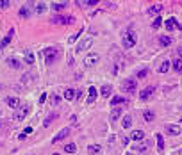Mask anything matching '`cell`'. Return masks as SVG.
<instances>
[{"label":"cell","instance_id":"1","mask_svg":"<svg viewBox=\"0 0 182 155\" xmlns=\"http://www.w3.org/2000/svg\"><path fill=\"white\" fill-rule=\"evenodd\" d=\"M121 43H123L125 48H132V46L136 45V32H132V30L125 32V36H123V39H121Z\"/></svg>","mask_w":182,"mask_h":155},{"label":"cell","instance_id":"2","mask_svg":"<svg viewBox=\"0 0 182 155\" xmlns=\"http://www.w3.org/2000/svg\"><path fill=\"white\" fill-rule=\"evenodd\" d=\"M61 55V52H59V48H46L45 50V59H46V63H54L57 57Z\"/></svg>","mask_w":182,"mask_h":155},{"label":"cell","instance_id":"3","mask_svg":"<svg viewBox=\"0 0 182 155\" xmlns=\"http://www.w3.org/2000/svg\"><path fill=\"white\" fill-rule=\"evenodd\" d=\"M71 22H73L71 16H63V15H57V16L52 18V23L54 25H70Z\"/></svg>","mask_w":182,"mask_h":155},{"label":"cell","instance_id":"4","mask_svg":"<svg viewBox=\"0 0 182 155\" xmlns=\"http://www.w3.org/2000/svg\"><path fill=\"white\" fill-rule=\"evenodd\" d=\"M29 112H30V105H27V104H25V105H22V107H20V109L16 111L15 119H16V121H22V119H23Z\"/></svg>","mask_w":182,"mask_h":155},{"label":"cell","instance_id":"5","mask_svg":"<svg viewBox=\"0 0 182 155\" xmlns=\"http://www.w3.org/2000/svg\"><path fill=\"white\" fill-rule=\"evenodd\" d=\"M154 87L152 86H148V87H145V89H141L139 91V100H143V102H146V100H150L152 98V95H154Z\"/></svg>","mask_w":182,"mask_h":155},{"label":"cell","instance_id":"6","mask_svg":"<svg viewBox=\"0 0 182 155\" xmlns=\"http://www.w3.org/2000/svg\"><path fill=\"white\" fill-rule=\"evenodd\" d=\"M98 53H89L86 59H84V66H87V68H91V66H95L98 63Z\"/></svg>","mask_w":182,"mask_h":155},{"label":"cell","instance_id":"7","mask_svg":"<svg viewBox=\"0 0 182 155\" xmlns=\"http://www.w3.org/2000/svg\"><path fill=\"white\" fill-rule=\"evenodd\" d=\"M123 89H127L129 93H134L138 89V84H136V80L134 78H127L125 82H123Z\"/></svg>","mask_w":182,"mask_h":155},{"label":"cell","instance_id":"8","mask_svg":"<svg viewBox=\"0 0 182 155\" xmlns=\"http://www.w3.org/2000/svg\"><path fill=\"white\" fill-rule=\"evenodd\" d=\"M91 45H93V38H86L84 41H80V43L77 45V50H75V52H82V50H87Z\"/></svg>","mask_w":182,"mask_h":155},{"label":"cell","instance_id":"9","mask_svg":"<svg viewBox=\"0 0 182 155\" xmlns=\"http://www.w3.org/2000/svg\"><path fill=\"white\" fill-rule=\"evenodd\" d=\"M164 25H166V29H168V32H171L173 29H182V25H180V23H177V22H175V18H168Z\"/></svg>","mask_w":182,"mask_h":155},{"label":"cell","instance_id":"10","mask_svg":"<svg viewBox=\"0 0 182 155\" xmlns=\"http://www.w3.org/2000/svg\"><path fill=\"white\" fill-rule=\"evenodd\" d=\"M5 104H7L11 109H20V100L16 96H7L5 98Z\"/></svg>","mask_w":182,"mask_h":155},{"label":"cell","instance_id":"11","mask_svg":"<svg viewBox=\"0 0 182 155\" xmlns=\"http://www.w3.org/2000/svg\"><path fill=\"white\" fill-rule=\"evenodd\" d=\"M166 132L170 134V136H179L182 130H180L179 125H166Z\"/></svg>","mask_w":182,"mask_h":155},{"label":"cell","instance_id":"12","mask_svg":"<svg viewBox=\"0 0 182 155\" xmlns=\"http://www.w3.org/2000/svg\"><path fill=\"white\" fill-rule=\"evenodd\" d=\"M68 134H70V129H63V130L57 134V136H54V143H59V141H61V139H64L66 136H68Z\"/></svg>","mask_w":182,"mask_h":155},{"label":"cell","instance_id":"13","mask_svg":"<svg viewBox=\"0 0 182 155\" xmlns=\"http://www.w3.org/2000/svg\"><path fill=\"white\" fill-rule=\"evenodd\" d=\"M87 91H89V95H87V104H93V102L97 100V95H98V93H97V87H89Z\"/></svg>","mask_w":182,"mask_h":155},{"label":"cell","instance_id":"14","mask_svg":"<svg viewBox=\"0 0 182 155\" xmlns=\"http://www.w3.org/2000/svg\"><path fill=\"white\" fill-rule=\"evenodd\" d=\"M75 95H77V93H75V89H71V87L64 89V93H63V96H64L66 100H73V98H75Z\"/></svg>","mask_w":182,"mask_h":155},{"label":"cell","instance_id":"15","mask_svg":"<svg viewBox=\"0 0 182 155\" xmlns=\"http://www.w3.org/2000/svg\"><path fill=\"white\" fill-rule=\"evenodd\" d=\"M11 39H13V29L9 30V34H7V36H5L4 39H2V43H0V50H2V48H4V46H7V45L11 43Z\"/></svg>","mask_w":182,"mask_h":155},{"label":"cell","instance_id":"16","mask_svg":"<svg viewBox=\"0 0 182 155\" xmlns=\"http://www.w3.org/2000/svg\"><path fill=\"white\" fill-rule=\"evenodd\" d=\"M130 137H132L134 141H141V139H145V132H143V130H134Z\"/></svg>","mask_w":182,"mask_h":155},{"label":"cell","instance_id":"17","mask_svg":"<svg viewBox=\"0 0 182 155\" xmlns=\"http://www.w3.org/2000/svg\"><path fill=\"white\" fill-rule=\"evenodd\" d=\"M25 63L27 64H34V53H32L30 50L25 52Z\"/></svg>","mask_w":182,"mask_h":155},{"label":"cell","instance_id":"18","mask_svg":"<svg viewBox=\"0 0 182 155\" xmlns=\"http://www.w3.org/2000/svg\"><path fill=\"white\" fill-rule=\"evenodd\" d=\"M7 64L11 66V68H15V70H20V68H22V63H20L18 59H9Z\"/></svg>","mask_w":182,"mask_h":155},{"label":"cell","instance_id":"19","mask_svg":"<svg viewBox=\"0 0 182 155\" xmlns=\"http://www.w3.org/2000/svg\"><path fill=\"white\" fill-rule=\"evenodd\" d=\"M159 43L163 45V46H168V45H171V38L170 36H161L159 38Z\"/></svg>","mask_w":182,"mask_h":155},{"label":"cell","instance_id":"20","mask_svg":"<svg viewBox=\"0 0 182 155\" xmlns=\"http://www.w3.org/2000/svg\"><path fill=\"white\" fill-rule=\"evenodd\" d=\"M161 9H163V7H161V5H152V7L148 9V15L156 16V15H159V13H161Z\"/></svg>","mask_w":182,"mask_h":155},{"label":"cell","instance_id":"21","mask_svg":"<svg viewBox=\"0 0 182 155\" xmlns=\"http://www.w3.org/2000/svg\"><path fill=\"white\" fill-rule=\"evenodd\" d=\"M168 70H170V61H163L161 66H159V71H161V73H166Z\"/></svg>","mask_w":182,"mask_h":155},{"label":"cell","instance_id":"22","mask_svg":"<svg viewBox=\"0 0 182 155\" xmlns=\"http://www.w3.org/2000/svg\"><path fill=\"white\" fill-rule=\"evenodd\" d=\"M66 5H68L66 2H57V4H52V9H54V11H63Z\"/></svg>","mask_w":182,"mask_h":155},{"label":"cell","instance_id":"23","mask_svg":"<svg viewBox=\"0 0 182 155\" xmlns=\"http://www.w3.org/2000/svg\"><path fill=\"white\" fill-rule=\"evenodd\" d=\"M64 152H66V153H75V152H77V146L73 144V143H70V144L64 146Z\"/></svg>","mask_w":182,"mask_h":155},{"label":"cell","instance_id":"24","mask_svg":"<svg viewBox=\"0 0 182 155\" xmlns=\"http://www.w3.org/2000/svg\"><path fill=\"white\" fill-rule=\"evenodd\" d=\"M80 36H82V30H77L71 38H68V43H70V45H71V43H75V41H77V38H80Z\"/></svg>","mask_w":182,"mask_h":155},{"label":"cell","instance_id":"25","mask_svg":"<svg viewBox=\"0 0 182 155\" xmlns=\"http://www.w3.org/2000/svg\"><path fill=\"white\" fill-rule=\"evenodd\" d=\"M20 16H22V18H29L30 16V9L29 7H22V9H20Z\"/></svg>","mask_w":182,"mask_h":155},{"label":"cell","instance_id":"26","mask_svg":"<svg viewBox=\"0 0 182 155\" xmlns=\"http://www.w3.org/2000/svg\"><path fill=\"white\" fill-rule=\"evenodd\" d=\"M156 139H157V148H159V152H161V150L164 148V141H163V136H161V134H157V136H156Z\"/></svg>","mask_w":182,"mask_h":155},{"label":"cell","instance_id":"27","mask_svg":"<svg viewBox=\"0 0 182 155\" xmlns=\"http://www.w3.org/2000/svg\"><path fill=\"white\" fill-rule=\"evenodd\" d=\"M109 95H111V86H107V84H105V86H102V96H105V98H107Z\"/></svg>","mask_w":182,"mask_h":155},{"label":"cell","instance_id":"28","mask_svg":"<svg viewBox=\"0 0 182 155\" xmlns=\"http://www.w3.org/2000/svg\"><path fill=\"white\" fill-rule=\"evenodd\" d=\"M111 104L113 105H118V104H127V102H125V98H121V96H114L111 100Z\"/></svg>","mask_w":182,"mask_h":155},{"label":"cell","instance_id":"29","mask_svg":"<svg viewBox=\"0 0 182 155\" xmlns=\"http://www.w3.org/2000/svg\"><path fill=\"white\" fill-rule=\"evenodd\" d=\"M120 116H121V111H120V109H114V111L111 112V119H113V121H116Z\"/></svg>","mask_w":182,"mask_h":155},{"label":"cell","instance_id":"30","mask_svg":"<svg viewBox=\"0 0 182 155\" xmlns=\"http://www.w3.org/2000/svg\"><path fill=\"white\" fill-rule=\"evenodd\" d=\"M143 118H145V121H152L154 119V112L152 111H145L143 112Z\"/></svg>","mask_w":182,"mask_h":155},{"label":"cell","instance_id":"31","mask_svg":"<svg viewBox=\"0 0 182 155\" xmlns=\"http://www.w3.org/2000/svg\"><path fill=\"white\" fill-rule=\"evenodd\" d=\"M123 129H130V125H132V119H130V116H125V119H123Z\"/></svg>","mask_w":182,"mask_h":155},{"label":"cell","instance_id":"32","mask_svg":"<svg viewBox=\"0 0 182 155\" xmlns=\"http://www.w3.org/2000/svg\"><path fill=\"white\" fill-rule=\"evenodd\" d=\"M80 5H84V7H91V5L97 4V0H84V2H79Z\"/></svg>","mask_w":182,"mask_h":155},{"label":"cell","instance_id":"33","mask_svg":"<svg viewBox=\"0 0 182 155\" xmlns=\"http://www.w3.org/2000/svg\"><path fill=\"white\" fill-rule=\"evenodd\" d=\"M173 66H175V70H177L179 73H182V59H177L173 63Z\"/></svg>","mask_w":182,"mask_h":155},{"label":"cell","instance_id":"34","mask_svg":"<svg viewBox=\"0 0 182 155\" xmlns=\"http://www.w3.org/2000/svg\"><path fill=\"white\" fill-rule=\"evenodd\" d=\"M98 150H100V146H98V144H97V146H95V144H91L89 148H87V152H89V155H95Z\"/></svg>","mask_w":182,"mask_h":155},{"label":"cell","instance_id":"35","mask_svg":"<svg viewBox=\"0 0 182 155\" xmlns=\"http://www.w3.org/2000/svg\"><path fill=\"white\" fill-rule=\"evenodd\" d=\"M34 9H36V13H45L46 7H45L43 4H36V5H34Z\"/></svg>","mask_w":182,"mask_h":155},{"label":"cell","instance_id":"36","mask_svg":"<svg viewBox=\"0 0 182 155\" xmlns=\"http://www.w3.org/2000/svg\"><path fill=\"white\" fill-rule=\"evenodd\" d=\"M9 0H0V7H2V9H5V7H9Z\"/></svg>","mask_w":182,"mask_h":155},{"label":"cell","instance_id":"37","mask_svg":"<svg viewBox=\"0 0 182 155\" xmlns=\"http://www.w3.org/2000/svg\"><path fill=\"white\" fill-rule=\"evenodd\" d=\"M146 73H148V70H141V71L138 73V77H139V78H145V77H146Z\"/></svg>","mask_w":182,"mask_h":155},{"label":"cell","instance_id":"38","mask_svg":"<svg viewBox=\"0 0 182 155\" xmlns=\"http://www.w3.org/2000/svg\"><path fill=\"white\" fill-rule=\"evenodd\" d=\"M136 150H141V152H145V150H146V143H143V144L136 146Z\"/></svg>","mask_w":182,"mask_h":155},{"label":"cell","instance_id":"39","mask_svg":"<svg viewBox=\"0 0 182 155\" xmlns=\"http://www.w3.org/2000/svg\"><path fill=\"white\" fill-rule=\"evenodd\" d=\"M52 100H54V104H59V102H61V96H57V95H54V96H52Z\"/></svg>","mask_w":182,"mask_h":155},{"label":"cell","instance_id":"40","mask_svg":"<svg viewBox=\"0 0 182 155\" xmlns=\"http://www.w3.org/2000/svg\"><path fill=\"white\" fill-rule=\"evenodd\" d=\"M159 25H161V18H156V22H154V27H156V29H157Z\"/></svg>","mask_w":182,"mask_h":155},{"label":"cell","instance_id":"41","mask_svg":"<svg viewBox=\"0 0 182 155\" xmlns=\"http://www.w3.org/2000/svg\"><path fill=\"white\" fill-rule=\"evenodd\" d=\"M29 134H32V127H27L25 129V136H29Z\"/></svg>","mask_w":182,"mask_h":155},{"label":"cell","instance_id":"42","mask_svg":"<svg viewBox=\"0 0 182 155\" xmlns=\"http://www.w3.org/2000/svg\"><path fill=\"white\" fill-rule=\"evenodd\" d=\"M52 118H56V116H48V118L45 119V125H50V121H52Z\"/></svg>","mask_w":182,"mask_h":155},{"label":"cell","instance_id":"43","mask_svg":"<svg viewBox=\"0 0 182 155\" xmlns=\"http://www.w3.org/2000/svg\"><path fill=\"white\" fill-rule=\"evenodd\" d=\"M45 100H46V95H41V96H39V104H43Z\"/></svg>","mask_w":182,"mask_h":155},{"label":"cell","instance_id":"44","mask_svg":"<svg viewBox=\"0 0 182 155\" xmlns=\"http://www.w3.org/2000/svg\"><path fill=\"white\" fill-rule=\"evenodd\" d=\"M177 52H179V55H180V59H182V46H179V50H177Z\"/></svg>","mask_w":182,"mask_h":155},{"label":"cell","instance_id":"45","mask_svg":"<svg viewBox=\"0 0 182 155\" xmlns=\"http://www.w3.org/2000/svg\"><path fill=\"white\" fill-rule=\"evenodd\" d=\"M180 125H182V119H180Z\"/></svg>","mask_w":182,"mask_h":155},{"label":"cell","instance_id":"46","mask_svg":"<svg viewBox=\"0 0 182 155\" xmlns=\"http://www.w3.org/2000/svg\"><path fill=\"white\" fill-rule=\"evenodd\" d=\"M54 155H59V153H54Z\"/></svg>","mask_w":182,"mask_h":155}]
</instances>
